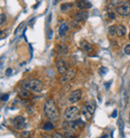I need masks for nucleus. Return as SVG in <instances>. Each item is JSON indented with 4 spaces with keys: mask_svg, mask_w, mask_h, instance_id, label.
<instances>
[{
    "mask_svg": "<svg viewBox=\"0 0 130 138\" xmlns=\"http://www.w3.org/2000/svg\"><path fill=\"white\" fill-rule=\"evenodd\" d=\"M53 128H54V125L51 123V122H46L44 124V126H43V129H44L45 131H49V130H52Z\"/></svg>",
    "mask_w": 130,
    "mask_h": 138,
    "instance_id": "6ab92c4d",
    "label": "nucleus"
},
{
    "mask_svg": "<svg viewBox=\"0 0 130 138\" xmlns=\"http://www.w3.org/2000/svg\"><path fill=\"white\" fill-rule=\"evenodd\" d=\"M118 125H119V128L122 130V128H123V121H122V119L118 120Z\"/></svg>",
    "mask_w": 130,
    "mask_h": 138,
    "instance_id": "c756f323",
    "label": "nucleus"
},
{
    "mask_svg": "<svg viewBox=\"0 0 130 138\" xmlns=\"http://www.w3.org/2000/svg\"><path fill=\"white\" fill-rule=\"evenodd\" d=\"M21 85L23 88L31 90L35 93H40L44 88L43 83L38 79H25L21 82Z\"/></svg>",
    "mask_w": 130,
    "mask_h": 138,
    "instance_id": "f03ea898",
    "label": "nucleus"
},
{
    "mask_svg": "<svg viewBox=\"0 0 130 138\" xmlns=\"http://www.w3.org/2000/svg\"><path fill=\"white\" fill-rule=\"evenodd\" d=\"M18 95H19V97L21 98H28L30 96V92L28 89H25V88H22L21 90L18 91Z\"/></svg>",
    "mask_w": 130,
    "mask_h": 138,
    "instance_id": "f3484780",
    "label": "nucleus"
},
{
    "mask_svg": "<svg viewBox=\"0 0 130 138\" xmlns=\"http://www.w3.org/2000/svg\"><path fill=\"white\" fill-rule=\"evenodd\" d=\"M108 33L111 36H114L116 34V26H110L109 29H108Z\"/></svg>",
    "mask_w": 130,
    "mask_h": 138,
    "instance_id": "412c9836",
    "label": "nucleus"
},
{
    "mask_svg": "<svg viewBox=\"0 0 130 138\" xmlns=\"http://www.w3.org/2000/svg\"><path fill=\"white\" fill-rule=\"evenodd\" d=\"M124 52L127 55H130V44H128V45H126V46H125Z\"/></svg>",
    "mask_w": 130,
    "mask_h": 138,
    "instance_id": "a878e982",
    "label": "nucleus"
},
{
    "mask_svg": "<svg viewBox=\"0 0 130 138\" xmlns=\"http://www.w3.org/2000/svg\"><path fill=\"white\" fill-rule=\"evenodd\" d=\"M116 116H117V110H114V111H113V113H112V117H116Z\"/></svg>",
    "mask_w": 130,
    "mask_h": 138,
    "instance_id": "2f4dec72",
    "label": "nucleus"
},
{
    "mask_svg": "<svg viewBox=\"0 0 130 138\" xmlns=\"http://www.w3.org/2000/svg\"><path fill=\"white\" fill-rule=\"evenodd\" d=\"M116 12L121 16H128L130 14V3L124 2L123 4L116 7Z\"/></svg>",
    "mask_w": 130,
    "mask_h": 138,
    "instance_id": "20e7f679",
    "label": "nucleus"
},
{
    "mask_svg": "<svg viewBox=\"0 0 130 138\" xmlns=\"http://www.w3.org/2000/svg\"><path fill=\"white\" fill-rule=\"evenodd\" d=\"M77 7L79 9H89L91 8V3L87 0H80L77 2Z\"/></svg>",
    "mask_w": 130,
    "mask_h": 138,
    "instance_id": "9b49d317",
    "label": "nucleus"
},
{
    "mask_svg": "<svg viewBox=\"0 0 130 138\" xmlns=\"http://www.w3.org/2000/svg\"><path fill=\"white\" fill-rule=\"evenodd\" d=\"M80 47L84 50L85 52H88V53L93 51V46L90 44L89 42H87V41H81Z\"/></svg>",
    "mask_w": 130,
    "mask_h": 138,
    "instance_id": "f8f14e48",
    "label": "nucleus"
},
{
    "mask_svg": "<svg viewBox=\"0 0 130 138\" xmlns=\"http://www.w3.org/2000/svg\"><path fill=\"white\" fill-rule=\"evenodd\" d=\"M83 114H84V116L86 117V119H87V120H90V119H91V117H92V115H93V114L90 113L89 111L87 110V108H86L85 106L83 107Z\"/></svg>",
    "mask_w": 130,
    "mask_h": 138,
    "instance_id": "aec40b11",
    "label": "nucleus"
},
{
    "mask_svg": "<svg viewBox=\"0 0 130 138\" xmlns=\"http://www.w3.org/2000/svg\"><path fill=\"white\" fill-rule=\"evenodd\" d=\"M52 137L53 138H63L64 137V135H62V134L59 133V132H55V133L52 134Z\"/></svg>",
    "mask_w": 130,
    "mask_h": 138,
    "instance_id": "5701e85b",
    "label": "nucleus"
},
{
    "mask_svg": "<svg viewBox=\"0 0 130 138\" xmlns=\"http://www.w3.org/2000/svg\"><path fill=\"white\" fill-rule=\"evenodd\" d=\"M108 16H109V18H111V19H115V14L112 11H108Z\"/></svg>",
    "mask_w": 130,
    "mask_h": 138,
    "instance_id": "cd10ccee",
    "label": "nucleus"
},
{
    "mask_svg": "<svg viewBox=\"0 0 130 138\" xmlns=\"http://www.w3.org/2000/svg\"><path fill=\"white\" fill-rule=\"evenodd\" d=\"M71 7H72V3H63V4H61L60 10L61 11H66V10L70 9Z\"/></svg>",
    "mask_w": 130,
    "mask_h": 138,
    "instance_id": "a211bd4d",
    "label": "nucleus"
},
{
    "mask_svg": "<svg viewBox=\"0 0 130 138\" xmlns=\"http://www.w3.org/2000/svg\"><path fill=\"white\" fill-rule=\"evenodd\" d=\"M88 12L87 11H80L78 13H76L74 16V21L76 22H81V21H84L87 17H88Z\"/></svg>",
    "mask_w": 130,
    "mask_h": 138,
    "instance_id": "9d476101",
    "label": "nucleus"
},
{
    "mask_svg": "<svg viewBox=\"0 0 130 138\" xmlns=\"http://www.w3.org/2000/svg\"><path fill=\"white\" fill-rule=\"evenodd\" d=\"M11 73H12V69H11V68H7V69H6L5 74H6L7 76H10V75H11Z\"/></svg>",
    "mask_w": 130,
    "mask_h": 138,
    "instance_id": "c85d7f7f",
    "label": "nucleus"
},
{
    "mask_svg": "<svg viewBox=\"0 0 130 138\" xmlns=\"http://www.w3.org/2000/svg\"><path fill=\"white\" fill-rule=\"evenodd\" d=\"M29 135V132H23V133H21V137H27Z\"/></svg>",
    "mask_w": 130,
    "mask_h": 138,
    "instance_id": "7c9ffc66",
    "label": "nucleus"
},
{
    "mask_svg": "<svg viewBox=\"0 0 130 138\" xmlns=\"http://www.w3.org/2000/svg\"><path fill=\"white\" fill-rule=\"evenodd\" d=\"M57 50H58V54L59 55H66L68 53V51H69V47H68L67 45L61 44V45H58Z\"/></svg>",
    "mask_w": 130,
    "mask_h": 138,
    "instance_id": "ddd939ff",
    "label": "nucleus"
},
{
    "mask_svg": "<svg viewBox=\"0 0 130 138\" xmlns=\"http://www.w3.org/2000/svg\"><path fill=\"white\" fill-rule=\"evenodd\" d=\"M80 114V110L76 106H71L65 110L64 116L67 120H74V119L78 118Z\"/></svg>",
    "mask_w": 130,
    "mask_h": 138,
    "instance_id": "7ed1b4c3",
    "label": "nucleus"
},
{
    "mask_svg": "<svg viewBox=\"0 0 130 138\" xmlns=\"http://www.w3.org/2000/svg\"><path fill=\"white\" fill-rule=\"evenodd\" d=\"M44 113L50 120L56 121L57 119L59 118V111H58V108H57V106H56L53 99H48L45 102Z\"/></svg>",
    "mask_w": 130,
    "mask_h": 138,
    "instance_id": "f257e3e1",
    "label": "nucleus"
},
{
    "mask_svg": "<svg viewBox=\"0 0 130 138\" xmlns=\"http://www.w3.org/2000/svg\"><path fill=\"white\" fill-rule=\"evenodd\" d=\"M56 66H57L58 72H59L60 74H64L68 71V69H67V66L65 64L64 60H57V61H56Z\"/></svg>",
    "mask_w": 130,
    "mask_h": 138,
    "instance_id": "1a4fd4ad",
    "label": "nucleus"
},
{
    "mask_svg": "<svg viewBox=\"0 0 130 138\" xmlns=\"http://www.w3.org/2000/svg\"><path fill=\"white\" fill-rule=\"evenodd\" d=\"M0 16H1V21H0V22H1V25H2V24H4L5 21H6V15H5L4 13H1Z\"/></svg>",
    "mask_w": 130,
    "mask_h": 138,
    "instance_id": "393cba45",
    "label": "nucleus"
},
{
    "mask_svg": "<svg viewBox=\"0 0 130 138\" xmlns=\"http://www.w3.org/2000/svg\"><path fill=\"white\" fill-rule=\"evenodd\" d=\"M68 30H69V25L67 24L66 22H63V23L59 26V35L63 36V35H65V33H66Z\"/></svg>",
    "mask_w": 130,
    "mask_h": 138,
    "instance_id": "2eb2a0df",
    "label": "nucleus"
},
{
    "mask_svg": "<svg viewBox=\"0 0 130 138\" xmlns=\"http://www.w3.org/2000/svg\"><path fill=\"white\" fill-rule=\"evenodd\" d=\"M99 73L103 76V75H105V74L107 73V68L106 67H101V68H99Z\"/></svg>",
    "mask_w": 130,
    "mask_h": 138,
    "instance_id": "4be33fe9",
    "label": "nucleus"
},
{
    "mask_svg": "<svg viewBox=\"0 0 130 138\" xmlns=\"http://www.w3.org/2000/svg\"><path fill=\"white\" fill-rule=\"evenodd\" d=\"M64 137H66V138H75V136L72 134V132H70V131H66V133L64 134Z\"/></svg>",
    "mask_w": 130,
    "mask_h": 138,
    "instance_id": "b1692460",
    "label": "nucleus"
},
{
    "mask_svg": "<svg viewBox=\"0 0 130 138\" xmlns=\"http://www.w3.org/2000/svg\"><path fill=\"white\" fill-rule=\"evenodd\" d=\"M12 123L14 125V127L16 129H18V130H21V129L25 128V118L24 117H22V116H17V117H15L13 119V121H12Z\"/></svg>",
    "mask_w": 130,
    "mask_h": 138,
    "instance_id": "0eeeda50",
    "label": "nucleus"
},
{
    "mask_svg": "<svg viewBox=\"0 0 130 138\" xmlns=\"http://www.w3.org/2000/svg\"><path fill=\"white\" fill-rule=\"evenodd\" d=\"M85 107L87 108V110L89 111L90 113L93 114L94 113V111H95V108H96V104H95L94 101H88Z\"/></svg>",
    "mask_w": 130,
    "mask_h": 138,
    "instance_id": "dca6fc26",
    "label": "nucleus"
},
{
    "mask_svg": "<svg viewBox=\"0 0 130 138\" xmlns=\"http://www.w3.org/2000/svg\"><path fill=\"white\" fill-rule=\"evenodd\" d=\"M75 76H76V71H75V70H68L66 73L62 74L59 82L60 83H65V82H67V81H69V80H72Z\"/></svg>",
    "mask_w": 130,
    "mask_h": 138,
    "instance_id": "423d86ee",
    "label": "nucleus"
},
{
    "mask_svg": "<svg viewBox=\"0 0 130 138\" xmlns=\"http://www.w3.org/2000/svg\"><path fill=\"white\" fill-rule=\"evenodd\" d=\"M78 127V123L76 121H72V120H68V121H65L63 123V128L66 131H70V132H73L75 131Z\"/></svg>",
    "mask_w": 130,
    "mask_h": 138,
    "instance_id": "6e6552de",
    "label": "nucleus"
},
{
    "mask_svg": "<svg viewBox=\"0 0 130 138\" xmlns=\"http://www.w3.org/2000/svg\"><path fill=\"white\" fill-rule=\"evenodd\" d=\"M82 97V91L80 90V89H76L74 91H72L71 93L69 94V100L70 103H75V102H77V101H79L80 99Z\"/></svg>",
    "mask_w": 130,
    "mask_h": 138,
    "instance_id": "39448f33",
    "label": "nucleus"
},
{
    "mask_svg": "<svg viewBox=\"0 0 130 138\" xmlns=\"http://www.w3.org/2000/svg\"><path fill=\"white\" fill-rule=\"evenodd\" d=\"M57 1H58V0H54V2H53V3H54V4H56V3H57Z\"/></svg>",
    "mask_w": 130,
    "mask_h": 138,
    "instance_id": "473e14b6",
    "label": "nucleus"
},
{
    "mask_svg": "<svg viewBox=\"0 0 130 138\" xmlns=\"http://www.w3.org/2000/svg\"><path fill=\"white\" fill-rule=\"evenodd\" d=\"M126 33V27L123 25H117L116 26V35L119 37H123Z\"/></svg>",
    "mask_w": 130,
    "mask_h": 138,
    "instance_id": "4468645a",
    "label": "nucleus"
},
{
    "mask_svg": "<svg viewBox=\"0 0 130 138\" xmlns=\"http://www.w3.org/2000/svg\"><path fill=\"white\" fill-rule=\"evenodd\" d=\"M128 37H129V39H130V33H129V36H128Z\"/></svg>",
    "mask_w": 130,
    "mask_h": 138,
    "instance_id": "72a5a7b5",
    "label": "nucleus"
},
{
    "mask_svg": "<svg viewBox=\"0 0 130 138\" xmlns=\"http://www.w3.org/2000/svg\"><path fill=\"white\" fill-rule=\"evenodd\" d=\"M8 98H9V95H8V94H2V95H1V100H2V101H7Z\"/></svg>",
    "mask_w": 130,
    "mask_h": 138,
    "instance_id": "bb28decb",
    "label": "nucleus"
}]
</instances>
